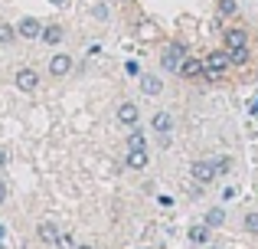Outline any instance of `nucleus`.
<instances>
[{"mask_svg":"<svg viewBox=\"0 0 258 249\" xmlns=\"http://www.w3.org/2000/svg\"><path fill=\"white\" fill-rule=\"evenodd\" d=\"M151 128H154L157 134H170V128H173L170 112H157V115H154V122H151Z\"/></svg>","mask_w":258,"mask_h":249,"instance_id":"nucleus-14","label":"nucleus"},{"mask_svg":"<svg viewBox=\"0 0 258 249\" xmlns=\"http://www.w3.org/2000/svg\"><path fill=\"white\" fill-rule=\"evenodd\" d=\"M56 249H76V239H72L69 233H62V236H59V243H56Z\"/></svg>","mask_w":258,"mask_h":249,"instance_id":"nucleus-20","label":"nucleus"},{"mask_svg":"<svg viewBox=\"0 0 258 249\" xmlns=\"http://www.w3.org/2000/svg\"><path fill=\"white\" fill-rule=\"evenodd\" d=\"M49 4H52V7H66V4H69V0H49Z\"/></svg>","mask_w":258,"mask_h":249,"instance_id":"nucleus-26","label":"nucleus"},{"mask_svg":"<svg viewBox=\"0 0 258 249\" xmlns=\"http://www.w3.org/2000/svg\"><path fill=\"white\" fill-rule=\"evenodd\" d=\"M183 59H186V46H183V43H170L167 53H164V69L167 72H180Z\"/></svg>","mask_w":258,"mask_h":249,"instance_id":"nucleus-1","label":"nucleus"},{"mask_svg":"<svg viewBox=\"0 0 258 249\" xmlns=\"http://www.w3.org/2000/svg\"><path fill=\"white\" fill-rule=\"evenodd\" d=\"M222 220H226V213H222V207H213V210L206 213V223H209V226H219Z\"/></svg>","mask_w":258,"mask_h":249,"instance_id":"nucleus-19","label":"nucleus"},{"mask_svg":"<svg viewBox=\"0 0 258 249\" xmlns=\"http://www.w3.org/2000/svg\"><path fill=\"white\" fill-rule=\"evenodd\" d=\"M252 112H255V115H258V98H255V102H252Z\"/></svg>","mask_w":258,"mask_h":249,"instance_id":"nucleus-28","label":"nucleus"},{"mask_svg":"<svg viewBox=\"0 0 258 249\" xmlns=\"http://www.w3.org/2000/svg\"><path fill=\"white\" fill-rule=\"evenodd\" d=\"M4 200H7V184L0 180V204H4Z\"/></svg>","mask_w":258,"mask_h":249,"instance_id":"nucleus-25","label":"nucleus"},{"mask_svg":"<svg viewBox=\"0 0 258 249\" xmlns=\"http://www.w3.org/2000/svg\"><path fill=\"white\" fill-rule=\"evenodd\" d=\"M39 39L49 43V46H56V43H62V39H66V30L59 23H49V26H43V36H39Z\"/></svg>","mask_w":258,"mask_h":249,"instance_id":"nucleus-10","label":"nucleus"},{"mask_svg":"<svg viewBox=\"0 0 258 249\" xmlns=\"http://www.w3.org/2000/svg\"><path fill=\"white\" fill-rule=\"evenodd\" d=\"M92 17H95V20H108V7H105V4H95V7H92Z\"/></svg>","mask_w":258,"mask_h":249,"instance_id":"nucleus-23","label":"nucleus"},{"mask_svg":"<svg viewBox=\"0 0 258 249\" xmlns=\"http://www.w3.org/2000/svg\"><path fill=\"white\" fill-rule=\"evenodd\" d=\"M13 82H17L20 92H33L39 85V72L30 69V66H26V69H17V79H13Z\"/></svg>","mask_w":258,"mask_h":249,"instance_id":"nucleus-5","label":"nucleus"},{"mask_svg":"<svg viewBox=\"0 0 258 249\" xmlns=\"http://www.w3.org/2000/svg\"><path fill=\"white\" fill-rule=\"evenodd\" d=\"M17 36H20V33H17V30H13V26H7V23H0V43H4V46H7V43H13V39H17Z\"/></svg>","mask_w":258,"mask_h":249,"instance_id":"nucleus-18","label":"nucleus"},{"mask_svg":"<svg viewBox=\"0 0 258 249\" xmlns=\"http://www.w3.org/2000/svg\"><path fill=\"white\" fill-rule=\"evenodd\" d=\"M4 164H7V154H4V151H0V167H4Z\"/></svg>","mask_w":258,"mask_h":249,"instance_id":"nucleus-27","label":"nucleus"},{"mask_svg":"<svg viewBox=\"0 0 258 249\" xmlns=\"http://www.w3.org/2000/svg\"><path fill=\"white\" fill-rule=\"evenodd\" d=\"M124 72H127V76H138V79H141V66L134 63V59H131V63H124Z\"/></svg>","mask_w":258,"mask_h":249,"instance_id":"nucleus-24","label":"nucleus"},{"mask_svg":"<svg viewBox=\"0 0 258 249\" xmlns=\"http://www.w3.org/2000/svg\"><path fill=\"white\" fill-rule=\"evenodd\" d=\"M36 236H39V243H43V246H56L62 233H59L56 220H39V226H36Z\"/></svg>","mask_w":258,"mask_h":249,"instance_id":"nucleus-3","label":"nucleus"},{"mask_svg":"<svg viewBox=\"0 0 258 249\" xmlns=\"http://www.w3.org/2000/svg\"><path fill=\"white\" fill-rule=\"evenodd\" d=\"M229 63H232V56H229V53H209L206 59H203V66H206V72L209 76H219V72H226L229 69Z\"/></svg>","mask_w":258,"mask_h":249,"instance_id":"nucleus-2","label":"nucleus"},{"mask_svg":"<svg viewBox=\"0 0 258 249\" xmlns=\"http://www.w3.org/2000/svg\"><path fill=\"white\" fill-rule=\"evenodd\" d=\"M118 122L121 125H138V105H134V102L118 105Z\"/></svg>","mask_w":258,"mask_h":249,"instance_id":"nucleus-12","label":"nucleus"},{"mask_svg":"<svg viewBox=\"0 0 258 249\" xmlns=\"http://www.w3.org/2000/svg\"><path fill=\"white\" fill-rule=\"evenodd\" d=\"M127 167H131V171H144L147 167V151L144 147H127Z\"/></svg>","mask_w":258,"mask_h":249,"instance_id":"nucleus-9","label":"nucleus"},{"mask_svg":"<svg viewBox=\"0 0 258 249\" xmlns=\"http://www.w3.org/2000/svg\"><path fill=\"white\" fill-rule=\"evenodd\" d=\"M17 33H20L23 39H36V36H43V23H39L36 17H23V20L17 23Z\"/></svg>","mask_w":258,"mask_h":249,"instance_id":"nucleus-6","label":"nucleus"},{"mask_svg":"<svg viewBox=\"0 0 258 249\" xmlns=\"http://www.w3.org/2000/svg\"><path fill=\"white\" fill-rule=\"evenodd\" d=\"M222 39H226V49H242V46L248 43V33L245 30H229Z\"/></svg>","mask_w":258,"mask_h":249,"instance_id":"nucleus-13","label":"nucleus"},{"mask_svg":"<svg viewBox=\"0 0 258 249\" xmlns=\"http://www.w3.org/2000/svg\"><path fill=\"white\" fill-rule=\"evenodd\" d=\"M144 144H147V141H144V134H141V131H134L131 138H127V147H144Z\"/></svg>","mask_w":258,"mask_h":249,"instance_id":"nucleus-22","label":"nucleus"},{"mask_svg":"<svg viewBox=\"0 0 258 249\" xmlns=\"http://www.w3.org/2000/svg\"><path fill=\"white\" fill-rule=\"evenodd\" d=\"M229 56H232V63H245L248 59V49L242 46V49H229Z\"/></svg>","mask_w":258,"mask_h":249,"instance_id":"nucleus-21","label":"nucleus"},{"mask_svg":"<svg viewBox=\"0 0 258 249\" xmlns=\"http://www.w3.org/2000/svg\"><path fill=\"white\" fill-rule=\"evenodd\" d=\"M189 243H193V246H206L209 243V223L193 226V230H189Z\"/></svg>","mask_w":258,"mask_h":249,"instance_id":"nucleus-15","label":"nucleus"},{"mask_svg":"<svg viewBox=\"0 0 258 249\" xmlns=\"http://www.w3.org/2000/svg\"><path fill=\"white\" fill-rule=\"evenodd\" d=\"M69 72H72V56H66V53L52 56V63H49V76L52 79H62V76H69Z\"/></svg>","mask_w":258,"mask_h":249,"instance_id":"nucleus-7","label":"nucleus"},{"mask_svg":"<svg viewBox=\"0 0 258 249\" xmlns=\"http://www.w3.org/2000/svg\"><path fill=\"white\" fill-rule=\"evenodd\" d=\"M76 249H95V246H76Z\"/></svg>","mask_w":258,"mask_h":249,"instance_id":"nucleus-29","label":"nucleus"},{"mask_svg":"<svg viewBox=\"0 0 258 249\" xmlns=\"http://www.w3.org/2000/svg\"><path fill=\"white\" fill-rule=\"evenodd\" d=\"M242 226H245V233H255V236H258V210L245 213V220H242Z\"/></svg>","mask_w":258,"mask_h":249,"instance_id":"nucleus-17","label":"nucleus"},{"mask_svg":"<svg viewBox=\"0 0 258 249\" xmlns=\"http://www.w3.org/2000/svg\"><path fill=\"white\" fill-rule=\"evenodd\" d=\"M216 10H219V17H232V13H239V0H216Z\"/></svg>","mask_w":258,"mask_h":249,"instance_id":"nucleus-16","label":"nucleus"},{"mask_svg":"<svg viewBox=\"0 0 258 249\" xmlns=\"http://www.w3.org/2000/svg\"><path fill=\"white\" fill-rule=\"evenodd\" d=\"M203 72H206L203 59H183V66H180V76H186V79H196V76H203Z\"/></svg>","mask_w":258,"mask_h":249,"instance_id":"nucleus-11","label":"nucleus"},{"mask_svg":"<svg viewBox=\"0 0 258 249\" xmlns=\"http://www.w3.org/2000/svg\"><path fill=\"white\" fill-rule=\"evenodd\" d=\"M141 92L144 95H160L164 92V79L154 76V72H141Z\"/></svg>","mask_w":258,"mask_h":249,"instance_id":"nucleus-8","label":"nucleus"},{"mask_svg":"<svg viewBox=\"0 0 258 249\" xmlns=\"http://www.w3.org/2000/svg\"><path fill=\"white\" fill-rule=\"evenodd\" d=\"M216 174H219V164H213V161H196L193 164V180L196 184H213Z\"/></svg>","mask_w":258,"mask_h":249,"instance_id":"nucleus-4","label":"nucleus"}]
</instances>
